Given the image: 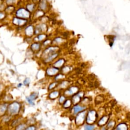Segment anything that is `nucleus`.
Returning a JSON list of instances; mask_svg holds the SVG:
<instances>
[{
    "mask_svg": "<svg viewBox=\"0 0 130 130\" xmlns=\"http://www.w3.org/2000/svg\"><path fill=\"white\" fill-rule=\"evenodd\" d=\"M21 109V104L18 101H13L9 103L8 106L7 114L12 117L17 116L19 114Z\"/></svg>",
    "mask_w": 130,
    "mask_h": 130,
    "instance_id": "obj_1",
    "label": "nucleus"
},
{
    "mask_svg": "<svg viewBox=\"0 0 130 130\" xmlns=\"http://www.w3.org/2000/svg\"><path fill=\"white\" fill-rule=\"evenodd\" d=\"M60 69L56 68V67L51 66L48 67L46 69L45 73L46 75L49 77H55L58 73H60Z\"/></svg>",
    "mask_w": 130,
    "mask_h": 130,
    "instance_id": "obj_2",
    "label": "nucleus"
},
{
    "mask_svg": "<svg viewBox=\"0 0 130 130\" xmlns=\"http://www.w3.org/2000/svg\"><path fill=\"white\" fill-rule=\"evenodd\" d=\"M78 88L77 87L75 86H72L69 87L68 88H67L63 93L64 95L67 97H72L73 95L77 93L78 91Z\"/></svg>",
    "mask_w": 130,
    "mask_h": 130,
    "instance_id": "obj_3",
    "label": "nucleus"
},
{
    "mask_svg": "<svg viewBox=\"0 0 130 130\" xmlns=\"http://www.w3.org/2000/svg\"><path fill=\"white\" fill-rule=\"evenodd\" d=\"M59 56V52H57L56 53H53V54L49 56L46 57L45 59H44L43 60L42 62H43V64L48 65V64H50V63L54 61L56 58Z\"/></svg>",
    "mask_w": 130,
    "mask_h": 130,
    "instance_id": "obj_4",
    "label": "nucleus"
},
{
    "mask_svg": "<svg viewBox=\"0 0 130 130\" xmlns=\"http://www.w3.org/2000/svg\"><path fill=\"white\" fill-rule=\"evenodd\" d=\"M86 118V112L82 111L77 114L75 118V123L77 125L82 124Z\"/></svg>",
    "mask_w": 130,
    "mask_h": 130,
    "instance_id": "obj_5",
    "label": "nucleus"
},
{
    "mask_svg": "<svg viewBox=\"0 0 130 130\" xmlns=\"http://www.w3.org/2000/svg\"><path fill=\"white\" fill-rule=\"evenodd\" d=\"M16 15L20 18H28L30 16V13L24 8H20L16 12Z\"/></svg>",
    "mask_w": 130,
    "mask_h": 130,
    "instance_id": "obj_6",
    "label": "nucleus"
},
{
    "mask_svg": "<svg viewBox=\"0 0 130 130\" xmlns=\"http://www.w3.org/2000/svg\"><path fill=\"white\" fill-rule=\"evenodd\" d=\"M70 82L68 80H63L62 81L59 82L57 88L59 89V90H65L67 88H68L70 86Z\"/></svg>",
    "mask_w": 130,
    "mask_h": 130,
    "instance_id": "obj_7",
    "label": "nucleus"
},
{
    "mask_svg": "<svg viewBox=\"0 0 130 130\" xmlns=\"http://www.w3.org/2000/svg\"><path fill=\"white\" fill-rule=\"evenodd\" d=\"M66 62V61L63 58H61V59H58L56 61L53 63L52 64V66L56 67V68L61 69L62 67L64 66Z\"/></svg>",
    "mask_w": 130,
    "mask_h": 130,
    "instance_id": "obj_8",
    "label": "nucleus"
},
{
    "mask_svg": "<svg viewBox=\"0 0 130 130\" xmlns=\"http://www.w3.org/2000/svg\"><path fill=\"white\" fill-rule=\"evenodd\" d=\"M86 109V107L82 106L81 105H80L78 104L75 105L72 109V112L74 115H76L78 114L79 113L81 112L84 111Z\"/></svg>",
    "mask_w": 130,
    "mask_h": 130,
    "instance_id": "obj_9",
    "label": "nucleus"
},
{
    "mask_svg": "<svg viewBox=\"0 0 130 130\" xmlns=\"http://www.w3.org/2000/svg\"><path fill=\"white\" fill-rule=\"evenodd\" d=\"M8 105L9 104L7 102L0 104V117H3L7 114Z\"/></svg>",
    "mask_w": 130,
    "mask_h": 130,
    "instance_id": "obj_10",
    "label": "nucleus"
},
{
    "mask_svg": "<svg viewBox=\"0 0 130 130\" xmlns=\"http://www.w3.org/2000/svg\"><path fill=\"white\" fill-rule=\"evenodd\" d=\"M61 95V91L60 90H53L52 91H51L48 94V98L50 100H55L56 99H57V98H59L60 95Z\"/></svg>",
    "mask_w": 130,
    "mask_h": 130,
    "instance_id": "obj_11",
    "label": "nucleus"
},
{
    "mask_svg": "<svg viewBox=\"0 0 130 130\" xmlns=\"http://www.w3.org/2000/svg\"><path fill=\"white\" fill-rule=\"evenodd\" d=\"M83 93L82 92L77 93H76L75 95H73L72 97V99H71L72 102V104L75 105L76 104H78L79 102L80 101V99L82 97Z\"/></svg>",
    "mask_w": 130,
    "mask_h": 130,
    "instance_id": "obj_12",
    "label": "nucleus"
},
{
    "mask_svg": "<svg viewBox=\"0 0 130 130\" xmlns=\"http://www.w3.org/2000/svg\"><path fill=\"white\" fill-rule=\"evenodd\" d=\"M95 111H89L88 115H87V122L88 124H91L93 120H95Z\"/></svg>",
    "mask_w": 130,
    "mask_h": 130,
    "instance_id": "obj_13",
    "label": "nucleus"
},
{
    "mask_svg": "<svg viewBox=\"0 0 130 130\" xmlns=\"http://www.w3.org/2000/svg\"><path fill=\"white\" fill-rule=\"evenodd\" d=\"M41 44H40V43L36 42L31 45L30 49L33 52H37L40 50V48H41Z\"/></svg>",
    "mask_w": 130,
    "mask_h": 130,
    "instance_id": "obj_14",
    "label": "nucleus"
},
{
    "mask_svg": "<svg viewBox=\"0 0 130 130\" xmlns=\"http://www.w3.org/2000/svg\"><path fill=\"white\" fill-rule=\"evenodd\" d=\"M72 104V102L71 99H67L62 105V107L64 109H69L71 107Z\"/></svg>",
    "mask_w": 130,
    "mask_h": 130,
    "instance_id": "obj_15",
    "label": "nucleus"
},
{
    "mask_svg": "<svg viewBox=\"0 0 130 130\" xmlns=\"http://www.w3.org/2000/svg\"><path fill=\"white\" fill-rule=\"evenodd\" d=\"M26 22H27V20H26L22 19H17V18H15V19H13V23L15 25L19 26L23 25H25V23Z\"/></svg>",
    "mask_w": 130,
    "mask_h": 130,
    "instance_id": "obj_16",
    "label": "nucleus"
},
{
    "mask_svg": "<svg viewBox=\"0 0 130 130\" xmlns=\"http://www.w3.org/2000/svg\"><path fill=\"white\" fill-rule=\"evenodd\" d=\"M66 78V75L62 74V73H58L54 77L55 81L60 82L62 80L65 79Z\"/></svg>",
    "mask_w": 130,
    "mask_h": 130,
    "instance_id": "obj_17",
    "label": "nucleus"
},
{
    "mask_svg": "<svg viewBox=\"0 0 130 130\" xmlns=\"http://www.w3.org/2000/svg\"><path fill=\"white\" fill-rule=\"evenodd\" d=\"M28 124L26 122H22L16 125L14 128V130H25Z\"/></svg>",
    "mask_w": 130,
    "mask_h": 130,
    "instance_id": "obj_18",
    "label": "nucleus"
},
{
    "mask_svg": "<svg viewBox=\"0 0 130 130\" xmlns=\"http://www.w3.org/2000/svg\"><path fill=\"white\" fill-rule=\"evenodd\" d=\"M59 82L55 81L49 84L48 87V90L49 91H52L53 90H55V89L57 88L58 84H59Z\"/></svg>",
    "mask_w": 130,
    "mask_h": 130,
    "instance_id": "obj_19",
    "label": "nucleus"
},
{
    "mask_svg": "<svg viewBox=\"0 0 130 130\" xmlns=\"http://www.w3.org/2000/svg\"><path fill=\"white\" fill-rule=\"evenodd\" d=\"M22 119H23V118H22L21 117L17 118L15 119H13L12 120V122L11 126L13 127H14L15 128L17 124H20L21 122H22V121H23Z\"/></svg>",
    "mask_w": 130,
    "mask_h": 130,
    "instance_id": "obj_20",
    "label": "nucleus"
},
{
    "mask_svg": "<svg viewBox=\"0 0 130 130\" xmlns=\"http://www.w3.org/2000/svg\"><path fill=\"white\" fill-rule=\"evenodd\" d=\"M60 71L61 73L66 75L67 74H68L71 71V67L69 66H64L60 69Z\"/></svg>",
    "mask_w": 130,
    "mask_h": 130,
    "instance_id": "obj_21",
    "label": "nucleus"
},
{
    "mask_svg": "<svg viewBox=\"0 0 130 130\" xmlns=\"http://www.w3.org/2000/svg\"><path fill=\"white\" fill-rule=\"evenodd\" d=\"M25 30L26 35H27L28 37L32 36L33 34V33H34V30H33V26H29Z\"/></svg>",
    "mask_w": 130,
    "mask_h": 130,
    "instance_id": "obj_22",
    "label": "nucleus"
},
{
    "mask_svg": "<svg viewBox=\"0 0 130 130\" xmlns=\"http://www.w3.org/2000/svg\"><path fill=\"white\" fill-rule=\"evenodd\" d=\"M66 99L67 97L64 95V94H62V95H61L59 97V100H58V102H59V103L60 105H62Z\"/></svg>",
    "mask_w": 130,
    "mask_h": 130,
    "instance_id": "obj_23",
    "label": "nucleus"
},
{
    "mask_svg": "<svg viewBox=\"0 0 130 130\" xmlns=\"http://www.w3.org/2000/svg\"><path fill=\"white\" fill-rule=\"evenodd\" d=\"M39 7L42 10H45L47 7V2L45 0H42L39 4Z\"/></svg>",
    "mask_w": 130,
    "mask_h": 130,
    "instance_id": "obj_24",
    "label": "nucleus"
},
{
    "mask_svg": "<svg viewBox=\"0 0 130 130\" xmlns=\"http://www.w3.org/2000/svg\"><path fill=\"white\" fill-rule=\"evenodd\" d=\"M29 97L31 99H32L33 101H35L38 98L39 94H38V93H37L36 92H33L30 94Z\"/></svg>",
    "mask_w": 130,
    "mask_h": 130,
    "instance_id": "obj_25",
    "label": "nucleus"
},
{
    "mask_svg": "<svg viewBox=\"0 0 130 130\" xmlns=\"http://www.w3.org/2000/svg\"><path fill=\"white\" fill-rule=\"evenodd\" d=\"M45 36H46L45 35H39L34 39V40L35 41H41L46 38Z\"/></svg>",
    "mask_w": 130,
    "mask_h": 130,
    "instance_id": "obj_26",
    "label": "nucleus"
},
{
    "mask_svg": "<svg viewBox=\"0 0 130 130\" xmlns=\"http://www.w3.org/2000/svg\"><path fill=\"white\" fill-rule=\"evenodd\" d=\"M25 100L26 102H28V104L31 106H33L35 105L34 101H33L32 99H31L29 96H27V97H25Z\"/></svg>",
    "mask_w": 130,
    "mask_h": 130,
    "instance_id": "obj_27",
    "label": "nucleus"
},
{
    "mask_svg": "<svg viewBox=\"0 0 130 130\" xmlns=\"http://www.w3.org/2000/svg\"><path fill=\"white\" fill-rule=\"evenodd\" d=\"M37 127L35 124L29 125L25 130H37Z\"/></svg>",
    "mask_w": 130,
    "mask_h": 130,
    "instance_id": "obj_28",
    "label": "nucleus"
},
{
    "mask_svg": "<svg viewBox=\"0 0 130 130\" xmlns=\"http://www.w3.org/2000/svg\"><path fill=\"white\" fill-rule=\"evenodd\" d=\"M31 83V79L29 78H25L24 80L23 84L25 87H28Z\"/></svg>",
    "mask_w": 130,
    "mask_h": 130,
    "instance_id": "obj_29",
    "label": "nucleus"
},
{
    "mask_svg": "<svg viewBox=\"0 0 130 130\" xmlns=\"http://www.w3.org/2000/svg\"><path fill=\"white\" fill-rule=\"evenodd\" d=\"M94 129L95 127L90 124H87L84 127V130H93Z\"/></svg>",
    "mask_w": 130,
    "mask_h": 130,
    "instance_id": "obj_30",
    "label": "nucleus"
},
{
    "mask_svg": "<svg viewBox=\"0 0 130 130\" xmlns=\"http://www.w3.org/2000/svg\"><path fill=\"white\" fill-rule=\"evenodd\" d=\"M34 8H35V6L34 5H33V4H29V5L26 6V8H27V9L31 12H32L34 10Z\"/></svg>",
    "mask_w": 130,
    "mask_h": 130,
    "instance_id": "obj_31",
    "label": "nucleus"
},
{
    "mask_svg": "<svg viewBox=\"0 0 130 130\" xmlns=\"http://www.w3.org/2000/svg\"><path fill=\"white\" fill-rule=\"evenodd\" d=\"M106 120H107V118L106 117H103L101 119V120L99 122V124L100 125H103L104 124V123H103V122H106Z\"/></svg>",
    "mask_w": 130,
    "mask_h": 130,
    "instance_id": "obj_32",
    "label": "nucleus"
},
{
    "mask_svg": "<svg viewBox=\"0 0 130 130\" xmlns=\"http://www.w3.org/2000/svg\"><path fill=\"white\" fill-rule=\"evenodd\" d=\"M56 43H60L62 42V39L61 38H56L55 39V41H53Z\"/></svg>",
    "mask_w": 130,
    "mask_h": 130,
    "instance_id": "obj_33",
    "label": "nucleus"
},
{
    "mask_svg": "<svg viewBox=\"0 0 130 130\" xmlns=\"http://www.w3.org/2000/svg\"><path fill=\"white\" fill-rule=\"evenodd\" d=\"M15 0H7L6 2L8 4H12L14 2Z\"/></svg>",
    "mask_w": 130,
    "mask_h": 130,
    "instance_id": "obj_34",
    "label": "nucleus"
},
{
    "mask_svg": "<svg viewBox=\"0 0 130 130\" xmlns=\"http://www.w3.org/2000/svg\"><path fill=\"white\" fill-rule=\"evenodd\" d=\"M5 17V15L3 13H0V19H2Z\"/></svg>",
    "mask_w": 130,
    "mask_h": 130,
    "instance_id": "obj_35",
    "label": "nucleus"
},
{
    "mask_svg": "<svg viewBox=\"0 0 130 130\" xmlns=\"http://www.w3.org/2000/svg\"><path fill=\"white\" fill-rule=\"evenodd\" d=\"M62 36L64 38H67V37L68 36V33H67V32H64L62 34Z\"/></svg>",
    "mask_w": 130,
    "mask_h": 130,
    "instance_id": "obj_36",
    "label": "nucleus"
},
{
    "mask_svg": "<svg viewBox=\"0 0 130 130\" xmlns=\"http://www.w3.org/2000/svg\"><path fill=\"white\" fill-rule=\"evenodd\" d=\"M22 85H23V83H19V84H17V87H19V88H20V87H21L22 86Z\"/></svg>",
    "mask_w": 130,
    "mask_h": 130,
    "instance_id": "obj_37",
    "label": "nucleus"
},
{
    "mask_svg": "<svg viewBox=\"0 0 130 130\" xmlns=\"http://www.w3.org/2000/svg\"><path fill=\"white\" fill-rule=\"evenodd\" d=\"M33 1L35 3H38L39 2L40 0H33Z\"/></svg>",
    "mask_w": 130,
    "mask_h": 130,
    "instance_id": "obj_38",
    "label": "nucleus"
}]
</instances>
